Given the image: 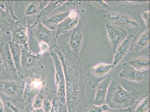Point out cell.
Segmentation results:
<instances>
[{"instance_id":"2e32d148","label":"cell","mask_w":150,"mask_h":112,"mask_svg":"<svg viewBox=\"0 0 150 112\" xmlns=\"http://www.w3.org/2000/svg\"><path fill=\"white\" fill-rule=\"evenodd\" d=\"M111 78H107L101 82L96 87L93 105L100 106L106 104V98Z\"/></svg>"},{"instance_id":"f1b7e54d","label":"cell","mask_w":150,"mask_h":112,"mask_svg":"<svg viewBox=\"0 0 150 112\" xmlns=\"http://www.w3.org/2000/svg\"><path fill=\"white\" fill-rule=\"evenodd\" d=\"M6 7V9L12 17L15 19L17 20L18 17L14 13V1H2Z\"/></svg>"},{"instance_id":"9a60e30c","label":"cell","mask_w":150,"mask_h":112,"mask_svg":"<svg viewBox=\"0 0 150 112\" xmlns=\"http://www.w3.org/2000/svg\"><path fill=\"white\" fill-rule=\"evenodd\" d=\"M0 52L3 60L5 72H8L13 76L19 77L13 62L8 42H3L0 44Z\"/></svg>"},{"instance_id":"484cf974","label":"cell","mask_w":150,"mask_h":112,"mask_svg":"<svg viewBox=\"0 0 150 112\" xmlns=\"http://www.w3.org/2000/svg\"><path fill=\"white\" fill-rule=\"evenodd\" d=\"M44 101V91L41 89L40 92L35 96L34 99L33 106L34 109L42 108L43 103Z\"/></svg>"},{"instance_id":"d6986e66","label":"cell","mask_w":150,"mask_h":112,"mask_svg":"<svg viewBox=\"0 0 150 112\" xmlns=\"http://www.w3.org/2000/svg\"><path fill=\"white\" fill-rule=\"evenodd\" d=\"M8 43L11 54L19 77H22L21 49L17 44L11 41Z\"/></svg>"},{"instance_id":"30bf717a","label":"cell","mask_w":150,"mask_h":112,"mask_svg":"<svg viewBox=\"0 0 150 112\" xmlns=\"http://www.w3.org/2000/svg\"><path fill=\"white\" fill-rule=\"evenodd\" d=\"M122 70L119 73V77L139 83H145L150 77L149 69L144 71L136 70L128 62H124Z\"/></svg>"},{"instance_id":"44dd1931","label":"cell","mask_w":150,"mask_h":112,"mask_svg":"<svg viewBox=\"0 0 150 112\" xmlns=\"http://www.w3.org/2000/svg\"><path fill=\"white\" fill-rule=\"evenodd\" d=\"M15 21L7 11L0 7V29L5 33H8L12 24Z\"/></svg>"},{"instance_id":"ba28073f","label":"cell","mask_w":150,"mask_h":112,"mask_svg":"<svg viewBox=\"0 0 150 112\" xmlns=\"http://www.w3.org/2000/svg\"><path fill=\"white\" fill-rule=\"evenodd\" d=\"M18 19L12 24L10 32L12 36V41L23 47L29 49L28 44L27 35L28 27L25 19L21 16L17 17Z\"/></svg>"},{"instance_id":"1f68e13d","label":"cell","mask_w":150,"mask_h":112,"mask_svg":"<svg viewBox=\"0 0 150 112\" xmlns=\"http://www.w3.org/2000/svg\"><path fill=\"white\" fill-rule=\"evenodd\" d=\"M39 45L41 50L40 52L44 53L50 51V46L47 44L45 42H40L39 43Z\"/></svg>"},{"instance_id":"7c38bea8","label":"cell","mask_w":150,"mask_h":112,"mask_svg":"<svg viewBox=\"0 0 150 112\" xmlns=\"http://www.w3.org/2000/svg\"><path fill=\"white\" fill-rule=\"evenodd\" d=\"M136 38V34H129L121 42L114 54L113 66L115 67L118 65L132 52V46Z\"/></svg>"},{"instance_id":"52a82bcc","label":"cell","mask_w":150,"mask_h":112,"mask_svg":"<svg viewBox=\"0 0 150 112\" xmlns=\"http://www.w3.org/2000/svg\"><path fill=\"white\" fill-rule=\"evenodd\" d=\"M79 22L73 29L62 34L64 36L67 44L65 47L77 58H80V52L84 43L83 27Z\"/></svg>"},{"instance_id":"f35d334b","label":"cell","mask_w":150,"mask_h":112,"mask_svg":"<svg viewBox=\"0 0 150 112\" xmlns=\"http://www.w3.org/2000/svg\"><path fill=\"white\" fill-rule=\"evenodd\" d=\"M33 112H44L43 108H39L34 109Z\"/></svg>"},{"instance_id":"603a6c76","label":"cell","mask_w":150,"mask_h":112,"mask_svg":"<svg viewBox=\"0 0 150 112\" xmlns=\"http://www.w3.org/2000/svg\"><path fill=\"white\" fill-rule=\"evenodd\" d=\"M133 107V110L132 112H149V94H146L139 98Z\"/></svg>"},{"instance_id":"8d00e7d4","label":"cell","mask_w":150,"mask_h":112,"mask_svg":"<svg viewBox=\"0 0 150 112\" xmlns=\"http://www.w3.org/2000/svg\"><path fill=\"white\" fill-rule=\"evenodd\" d=\"M6 38V35L2 30L0 29V44L4 42V40Z\"/></svg>"},{"instance_id":"7402d4cb","label":"cell","mask_w":150,"mask_h":112,"mask_svg":"<svg viewBox=\"0 0 150 112\" xmlns=\"http://www.w3.org/2000/svg\"><path fill=\"white\" fill-rule=\"evenodd\" d=\"M66 1H50L48 4L41 11L37 17V20L42 21L53 13L54 11L61 6Z\"/></svg>"},{"instance_id":"5bb4252c","label":"cell","mask_w":150,"mask_h":112,"mask_svg":"<svg viewBox=\"0 0 150 112\" xmlns=\"http://www.w3.org/2000/svg\"><path fill=\"white\" fill-rule=\"evenodd\" d=\"M79 21L78 13L74 10L69 11V16L62 22L57 26L56 28V35L57 39L62 34L74 28Z\"/></svg>"},{"instance_id":"e575fe53","label":"cell","mask_w":150,"mask_h":112,"mask_svg":"<svg viewBox=\"0 0 150 112\" xmlns=\"http://www.w3.org/2000/svg\"><path fill=\"white\" fill-rule=\"evenodd\" d=\"M5 72L4 65L1 52H0V75L4 73Z\"/></svg>"},{"instance_id":"e0dca14e","label":"cell","mask_w":150,"mask_h":112,"mask_svg":"<svg viewBox=\"0 0 150 112\" xmlns=\"http://www.w3.org/2000/svg\"><path fill=\"white\" fill-rule=\"evenodd\" d=\"M69 11L59 12L50 15L49 17L41 21V22L49 29L55 30L57 26L62 22L69 16Z\"/></svg>"},{"instance_id":"d6a6232c","label":"cell","mask_w":150,"mask_h":112,"mask_svg":"<svg viewBox=\"0 0 150 112\" xmlns=\"http://www.w3.org/2000/svg\"><path fill=\"white\" fill-rule=\"evenodd\" d=\"M133 110V106L125 109H111L110 108L108 110L104 112H132Z\"/></svg>"},{"instance_id":"d4e9b609","label":"cell","mask_w":150,"mask_h":112,"mask_svg":"<svg viewBox=\"0 0 150 112\" xmlns=\"http://www.w3.org/2000/svg\"><path fill=\"white\" fill-rule=\"evenodd\" d=\"M85 1H66L61 6L63 9H69V11L74 10L78 13L83 12L86 6Z\"/></svg>"},{"instance_id":"d590c367","label":"cell","mask_w":150,"mask_h":112,"mask_svg":"<svg viewBox=\"0 0 150 112\" xmlns=\"http://www.w3.org/2000/svg\"><path fill=\"white\" fill-rule=\"evenodd\" d=\"M7 106L9 108L11 109V110H13V112H23L16 107V106H13V105L10 102H7Z\"/></svg>"},{"instance_id":"836d02e7","label":"cell","mask_w":150,"mask_h":112,"mask_svg":"<svg viewBox=\"0 0 150 112\" xmlns=\"http://www.w3.org/2000/svg\"><path fill=\"white\" fill-rule=\"evenodd\" d=\"M42 107H43V108L44 111L46 112L50 111L51 109V105L50 102L47 100H44Z\"/></svg>"},{"instance_id":"9c48e42d","label":"cell","mask_w":150,"mask_h":112,"mask_svg":"<svg viewBox=\"0 0 150 112\" xmlns=\"http://www.w3.org/2000/svg\"><path fill=\"white\" fill-rule=\"evenodd\" d=\"M50 56L52 58L55 69V80L58 86V95L63 104L66 103V83L64 74L60 60L54 50H50Z\"/></svg>"},{"instance_id":"5b68a950","label":"cell","mask_w":150,"mask_h":112,"mask_svg":"<svg viewBox=\"0 0 150 112\" xmlns=\"http://www.w3.org/2000/svg\"><path fill=\"white\" fill-rule=\"evenodd\" d=\"M30 37L35 38L38 43L43 42L49 45L50 50H53L58 46L56 31L49 29L41 22L37 20L30 26H28Z\"/></svg>"},{"instance_id":"277c9868","label":"cell","mask_w":150,"mask_h":112,"mask_svg":"<svg viewBox=\"0 0 150 112\" xmlns=\"http://www.w3.org/2000/svg\"><path fill=\"white\" fill-rule=\"evenodd\" d=\"M50 52L36 54L31 52L29 49L22 46V77L27 73L33 72L38 67L44 65L50 56Z\"/></svg>"},{"instance_id":"4dcf8cb0","label":"cell","mask_w":150,"mask_h":112,"mask_svg":"<svg viewBox=\"0 0 150 112\" xmlns=\"http://www.w3.org/2000/svg\"><path fill=\"white\" fill-rule=\"evenodd\" d=\"M141 16L145 23L147 29H149L150 11L148 9H144L141 12Z\"/></svg>"},{"instance_id":"8992f818","label":"cell","mask_w":150,"mask_h":112,"mask_svg":"<svg viewBox=\"0 0 150 112\" xmlns=\"http://www.w3.org/2000/svg\"><path fill=\"white\" fill-rule=\"evenodd\" d=\"M115 67L112 65L101 63L92 67L84 75V79L93 89L96 88L101 82L111 78Z\"/></svg>"},{"instance_id":"7a4b0ae2","label":"cell","mask_w":150,"mask_h":112,"mask_svg":"<svg viewBox=\"0 0 150 112\" xmlns=\"http://www.w3.org/2000/svg\"><path fill=\"white\" fill-rule=\"evenodd\" d=\"M139 91L134 89L127 91L120 83L111 80L106 98V104L110 108L125 109L133 106L139 96Z\"/></svg>"},{"instance_id":"6da1fadb","label":"cell","mask_w":150,"mask_h":112,"mask_svg":"<svg viewBox=\"0 0 150 112\" xmlns=\"http://www.w3.org/2000/svg\"><path fill=\"white\" fill-rule=\"evenodd\" d=\"M62 64L66 83V103L69 112H84L88 107L86 95L84 75L79 58L62 45L54 49Z\"/></svg>"},{"instance_id":"3957f363","label":"cell","mask_w":150,"mask_h":112,"mask_svg":"<svg viewBox=\"0 0 150 112\" xmlns=\"http://www.w3.org/2000/svg\"><path fill=\"white\" fill-rule=\"evenodd\" d=\"M103 18L112 25L122 28L129 34H136L139 29V19L132 9L124 6L116 7L103 15Z\"/></svg>"},{"instance_id":"cb8c5ba5","label":"cell","mask_w":150,"mask_h":112,"mask_svg":"<svg viewBox=\"0 0 150 112\" xmlns=\"http://www.w3.org/2000/svg\"><path fill=\"white\" fill-rule=\"evenodd\" d=\"M128 62L136 70L144 71L149 69V57H144L139 58L133 59L129 60Z\"/></svg>"},{"instance_id":"83f0119b","label":"cell","mask_w":150,"mask_h":112,"mask_svg":"<svg viewBox=\"0 0 150 112\" xmlns=\"http://www.w3.org/2000/svg\"><path fill=\"white\" fill-rule=\"evenodd\" d=\"M146 2V1H120L119 3L121 4H123V6L132 9V8L142 5Z\"/></svg>"},{"instance_id":"74e56055","label":"cell","mask_w":150,"mask_h":112,"mask_svg":"<svg viewBox=\"0 0 150 112\" xmlns=\"http://www.w3.org/2000/svg\"><path fill=\"white\" fill-rule=\"evenodd\" d=\"M4 104L0 98V112H4Z\"/></svg>"},{"instance_id":"8fae6325","label":"cell","mask_w":150,"mask_h":112,"mask_svg":"<svg viewBox=\"0 0 150 112\" xmlns=\"http://www.w3.org/2000/svg\"><path fill=\"white\" fill-rule=\"evenodd\" d=\"M105 26L108 38L114 54L118 46L129 34L122 28L109 23H106Z\"/></svg>"},{"instance_id":"4fadbf2b","label":"cell","mask_w":150,"mask_h":112,"mask_svg":"<svg viewBox=\"0 0 150 112\" xmlns=\"http://www.w3.org/2000/svg\"><path fill=\"white\" fill-rule=\"evenodd\" d=\"M25 5L23 11H20L18 13H16L17 17L21 16L25 19L27 27L33 24L37 21V17L41 11L38 1L25 2Z\"/></svg>"},{"instance_id":"ffe728a7","label":"cell","mask_w":150,"mask_h":112,"mask_svg":"<svg viewBox=\"0 0 150 112\" xmlns=\"http://www.w3.org/2000/svg\"><path fill=\"white\" fill-rule=\"evenodd\" d=\"M21 83L13 80L0 81V92L5 95L12 96L17 93Z\"/></svg>"},{"instance_id":"f546056e","label":"cell","mask_w":150,"mask_h":112,"mask_svg":"<svg viewBox=\"0 0 150 112\" xmlns=\"http://www.w3.org/2000/svg\"><path fill=\"white\" fill-rule=\"evenodd\" d=\"M109 108L110 107L106 104L100 106L93 105L85 112H104Z\"/></svg>"},{"instance_id":"ac0fdd59","label":"cell","mask_w":150,"mask_h":112,"mask_svg":"<svg viewBox=\"0 0 150 112\" xmlns=\"http://www.w3.org/2000/svg\"><path fill=\"white\" fill-rule=\"evenodd\" d=\"M150 30L147 29L136 38L132 46V52L134 55L140 54L149 45Z\"/></svg>"},{"instance_id":"4316f807","label":"cell","mask_w":150,"mask_h":112,"mask_svg":"<svg viewBox=\"0 0 150 112\" xmlns=\"http://www.w3.org/2000/svg\"><path fill=\"white\" fill-rule=\"evenodd\" d=\"M89 2L90 4L94 7H96L99 9H104L105 10L107 11L108 12L111 10L112 9L111 7L107 4L104 1H90Z\"/></svg>"}]
</instances>
